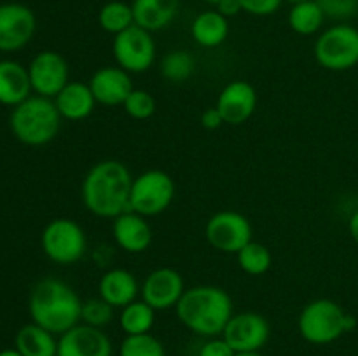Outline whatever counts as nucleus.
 Segmentation results:
<instances>
[{"label":"nucleus","instance_id":"nucleus-23","mask_svg":"<svg viewBox=\"0 0 358 356\" xmlns=\"http://www.w3.org/2000/svg\"><path fill=\"white\" fill-rule=\"evenodd\" d=\"M191 35L196 44L201 47H219L229 35V20L224 17L217 9L203 10L192 20Z\"/></svg>","mask_w":358,"mask_h":356},{"label":"nucleus","instance_id":"nucleus-2","mask_svg":"<svg viewBox=\"0 0 358 356\" xmlns=\"http://www.w3.org/2000/svg\"><path fill=\"white\" fill-rule=\"evenodd\" d=\"M178 321L192 334L220 337L233 316V299L220 286L198 285L187 288L175 307Z\"/></svg>","mask_w":358,"mask_h":356},{"label":"nucleus","instance_id":"nucleus-8","mask_svg":"<svg viewBox=\"0 0 358 356\" xmlns=\"http://www.w3.org/2000/svg\"><path fill=\"white\" fill-rule=\"evenodd\" d=\"M175 198V181L166 171L149 170L133 178L129 209L138 215L156 216L170 208Z\"/></svg>","mask_w":358,"mask_h":356},{"label":"nucleus","instance_id":"nucleus-30","mask_svg":"<svg viewBox=\"0 0 358 356\" xmlns=\"http://www.w3.org/2000/svg\"><path fill=\"white\" fill-rule=\"evenodd\" d=\"M119 356H166V349L152 334L126 335L119 346Z\"/></svg>","mask_w":358,"mask_h":356},{"label":"nucleus","instance_id":"nucleus-33","mask_svg":"<svg viewBox=\"0 0 358 356\" xmlns=\"http://www.w3.org/2000/svg\"><path fill=\"white\" fill-rule=\"evenodd\" d=\"M325 20L348 23L358 14V0H317Z\"/></svg>","mask_w":358,"mask_h":356},{"label":"nucleus","instance_id":"nucleus-12","mask_svg":"<svg viewBox=\"0 0 358 356\" xmlns=\"http://www.w3.org/2000/svg\"><path fill=\"white\" fill-rule=\"evenodd\" d=\"M271 327L262 314L243 311L231 316L222 332V337L236 353L261 351L269 341Z\"/></svg>","mask_w":358,"mask_h":356},{"label":"nucleus","instance_id":"nucleus-13","mask_svg":"<svg viewBox=\"0 0 358 356\" xmlns=\"http://www.w3.org/2000/svg\"><path fill=\"white\" fill-rule=\"evenodd\" d=\"M28 68L31 89L44 98H55L70 82L66 59L56 51H41L34 56Z\"/></svg>","mask_w":358,"mask_h":356},{"label":"nucleus","instance_id":"nucleus-37","mask_svg":"<svg viewBox=\"0 0 358 356\" xmlns=\"http://www.w3.org/2000/svg\"><path fill=\"white\" fill-rule=\"evenodd\" d=\"M215 9L219 10L224 17H227V20L241 13V6L238 0H222L220 3H217Z\"/></svg>","mask_w":358,"mask_h":356},{"label":"nucleus","instance_id":"nucleus-7","mask_svg":"<svg viewBox=\"0 0 358 356\" xmlns=\"http://www.w3.org/2000/svg\"><path fill=\"white\" fill-rule=\"evenodd\" d=\"M41 246L45 257L55 264L73 265L86 255L87 237L76 220L55 218L42 230Z\"/></svg>","mask_w":358,"mask_h":356},{"label":"nucleus","instance_id":"nucleus-11","mask_svg":"<svg viewBox=\"0 0 358 356\" xmlns=\"http://www.w3.org/2000/svg\"><path fill=\"white\" fill-rule=\"evenodd\" d=\"M37 17L24 3H0V51L16 52L34 38Z\"/></svg>","mask_w":358,"mask_h":356},{"label":"nucleus","instance_id":"nucleus-38","mask_svg":"<svg viewBox=\"0 0 358 356\" xmlns=\"http://www.w3.org/2000/svg\"><path fill=\"white\" fill-rule=\"evenodd\" d=\"M348 232H350V236H352V239L358 244V209L357 212H353V215L350 216Z\"/></svg>","mask_w":358,"mask_h":356},{"label":"nucleus","instance_id":"nucleus-31","mask_svg":"<svg viewBox=\"0 0 358 356\" xmlns=\"http://www.w3.org/2000/svg\"><path fill=\"white\" fill-rule=\"evenodd\" d=\"M114 320V307L105 302L101 297L87 299L83 302V311H80V323L90 325L94 328H105Z\"/></svg>","mask_w":358,"mask_h":356},{"label":"nucleus","instance_id":"nucleus-20","mask_svg":"<svg viewBox=\"0 0 358 356\" xmlns=\"http://www.w3.org/2000/svg\"><path fill=\"white\" fill-rule=\"evenodd\" d=\"M52 100L62 119L73 122L87 119L96 107V100H94L90 84L79 82V80H70Z\"/></svg>","mask_w":358,"mask_h":356},{"label":"nucleus","instance_id":"nucleus-19","mask_svg":"<svg viewBox=\"0 0 358 356\" xmlns=\"http://www.w3.org/2000/svg\"><path fill=\"white\" fill-rule=\"evenodd\" d=\"M138 295V279L128 269H110V271L103 272V276L98 281V297L110 304L114 309H122L128 304L135 302Z\"/></svg>","mask_w":358,"mask_h":356},{"label":"nucleus","instance_id":"nucleus-1","mask_svg":"<svg viewBox=\"0 0 358 356\" xmlns=\"http://www.w3.org/2000/svg\"><path fill=\"white\" fill-rule=\"evenodd\" d=\"M133 175L124 163L105 159L93 164L80 185V198L90 213L112 218L129 209Z\"/></svg>","mask_w":358,"mask_h":356},{"label":"nucleus","instance_id":"nucleus-6","mask_svg":"<svg viewBox=\"0 0 358 356\" xmlns=\"http://www.w3.org/2000/svg\"><path fill=\"white\" fill-rule=\"evenodd\" d=\"M313 54L318 65L331 72H346L358 65V28L336 23L315 40Z\"/></svg>","mask_w":358,"mask_h":356},{"label":"nucleus","instance_id":"nucleus-36","mask_svg":"<svg viewBox=\"0 0 358 356\" xmlns=\"http://www.w3.org/2000/svg\"><path fill=\"white\" fill-rule=\"evenodd\" d=\"M224 124V119L220 115V112L217 110V107L206 108L201 114V126L208 131H213V129H219L220 126Z\"/></svg>","mask_w":358,"mask_h":356},{"label":"nucleus","instance_id":"nucleus-26","mask_svg":"<svg viewBox=\"0 0 358 356\" xmlns=\"http://www.w3.org/2000/svg\"><path fill=\"white\" fill-rule=\"evenodd\" d=\"M325 16L322 13L317 0H306V2L294 3L289 13V27L297 35H315L324 27Z\"/></svg>","mask_w":358,"mask_h":356},{"label":"nucleus","instance_id":"nucleus-16","mask_svg":"<svg viewBox=\"0 0 358 356\" xmlns=\"http://www.w3.org/2000/svg\"><path fill=\"white\" fill-rule=\"evenodd\" d=\"M217 110L224 124L240 126L254 115L257 108V91L247 80H231L217 96Z\"/></svg>","mask_w":358,"mask_h":356},{"label":"nucleus","instance_id":"nucleus-15","mask_svg":"<svg viewBox=\"0 0 358 356\" xmlns=\"http://www.w3.org/2000/svg\"><path fill=\"white\" fill-rule=\"evenodd\" d=\"M114 346L103 328L77 323L58 337L56 356H112Z\"/></svg>","mask_w":358,"mask_h":356},{"label":"nucleus","instance_id":"nucleus-32","mask_svg":"<svg viewBox=\"0 0 358 356\" xmlns=\"http://www.w3.org/2000/svg\"><path fill=\"white\" fill-rule=\"evenodd\" d=\"M126 114L136 121H145V119L152 117L156 112V100L152 94L145 89H133L131 94L126 98L122 103Z\"/></svg>","mask_w":358,"mask_h":356},{"label":"nucleus","instance_id":"nucleus-4","mask_svg":"<svg viewBox=\"0 0 358 356\" xmlns=\"http://www.w3.org/2000/svg\"><path fill=\"white\" fill-rule=\"evenodd\" d=\"M9 122L10 131L21 143L42 147L56 138L62 126V115L52 98L35 94L13 108Z\"/></svg>","mask_w":358,"mask_h":356},{"label":"nucleus","instance_id":"nucleus-17","mask_svg":"<svg viewBox=\"0 0 358 356\" xmlns=\"http://www.w3.org/2000/svg\"><path fill=\"white\" fill-rule=\"evenodd\" d=\"M87 84L93 91L96 103L107 105V107L122 105L135 89L131 73L122 70L121 66H101L91 75Z\"/></svg>","mask_w":358,"mask_h":356},{"label":"nucleus","instance_id":"nucleus-9","mask_svg":"<svg viewBox=\"0 0 358 356\" xmlns=\"http://www.w3.org/2000/svg\"><path fill=\"white\" fill-rule=\"evenodd\" d=\"M112 52L117 66L128 73H143L152 68L156 61V42L145 28L133 24L128 30L115 35Z\"/></svg>","mask_w":358,"mask_h":356},{"label":"nucleus","instance_id":"nucleus-22","mask_svg":"<svg viewBox=\"0 0 358 356\" xmlns=\"http://www.w3.org/2000/svg\"><path fill=\"white\" fill-rule=\"evenodd\" d=\"M135 24L154 34L170 27L180 10V0H133Z\"/></svg>","mask_w":358,"mask_h":356},{"label":"nucleus","instance_id":"nucleus-41","mask_svg":"<svg viewBox=\"0 0 358 356\" xmlns=\"http://www.w3.org/2000/svg\"><path fill=\"white\" fill-rule=\"evenodd\" d=\"M203 2H206V3H210V6L215 7L217 3H220V2H222V0H203Z\"/></svg>","mask_w":358,"mask_h":356},{"label":"nucleus","instance_id":"nucleus-25","mask_svg":"<svg viewBox=\"0 0 358 356\" xmlns=\"http://www.w3.org/2000/svg\"><path fill=\"white\" fill-rule=\"evenodd\" d=\"M154 321H156V311L142 299L128 304L119 313V327L126 335L150 334Z\"/></svg>","mask_w":358,"mask_h":356},{"label":"nucleus","instance_id":"nucleus-18","mask_svg":"<svg viewBox=\"0 0 358 356\" xmlns=\"http://www.w3.org/2000/svg\"><path fill=\"white\" fill-rule=\"evenodd\" d=\"M112 234L115 244L128 253H143L149 250L154 239L149 220L131 209L115 216L112 223Z\"/></svg>","mask_w":358,"mask_h":356},{"label":"nucleus","instance_id":"nucleus-35","mask_svg":"<svg viewBox=\"0 0 358 356\" xmlns=\"http://www.w3.org/2000/svg\"><path fill=\"white\" fill-rule=\"evenodd\" d=\"M236 351L231 348L226 342V339L220 335V337H212L205 342V344L199 348L198 356H234Z\"/></svg>","mask_w":358,"mask_h":356},{"label":"nucleus","instance_id":"nucleus-29","mask_svg":"<svg viewBox=\"0 0 358 356\" xmlns=\"http://www.w3.org/2000/svg\"><path fill=\"white\" fill-rule=\"evenodd\" d=\"M159 70L164 80L171 84H182L191 79L196 70V61L191 52L175 49V51L164 54V58L161 59Z\"/></svg>","mask_w":358,"mask_h":356},{"label":"nucleus","instance_id":"nucleus-5","mask_svg":"<svg viewBox=\"0 0 358 356\" xmlns=\"http://www.w3.org/2000/svg\"><path fill=\"white\" fill-rule=\"evenodd\" d=\"M355 316L346 313L338 302L331 299H317L308 302L297 318V330L301 337L315 346H327L341 335L355 330Z\"/></svg>","mask_w":358,"mask_h":356},{"label":"nucleus","instance_id":"nucleus-40","mask_svg":"<svg viewBox=\"0 0 358 356\" xmlns=\"http://www.w3.org/2000/svg\"><path fill=\"white\" fill-rule=\"evenodd\" d=\"M234 356H264V355H261L259 351H250V353H236Z\"/></svg>","mask_w":358,"mask_h":356},{"label":"nucleus","instance_id":"nucleus-14","mask_svg":"<svg viewBox=\"0 0 358 356\" xmlns=\"http://www.w3.org/2000/svg\"><path fill=\"white\" fill-rule=\"evenodd\" d=\"M185 290L184 278L177 269L159 267L145 276L140 285V299L154 311L175 309Z\"/></svg>","mask_w":358,"mask_h":356},{"label":"nucleus","instance_id":"nucleus-10","mask_svg":"<svg viewBox=\"0 0 358 356\" xmlns=\"http://www.w3.org/2000/svg\"><path fill=\"white\" fill-rule=\"evenodd\" d=\"M205 236L210 246L217 251L236 255L252 241V223L241 213L224 209L210 216L205 227Z\"/></svg>","mask_w":358,"mask_h":356},{"label":"nucleus","instance_id":"nucleus-28","mask_svg":"<svg viewBox=\"0 0 358 356\" xmlns=\"http://www.w3.org/2000/svg\"><path fill=\"white\" fill-rule=\"evenodd\" d=\"M238 265L248 276H262L271 269L273 255L268 246L252 239L236 253Z\"/></svg>","mask_w":358,"mask_h":356},{"label":"nucleus","instance_id":"nucleus-39","mask_svg":"<svg viewBox=\"0 0 358 356\" xmlns=\"http://www.w3.org/2000/svg\"><path fill=\"white\" fill-rule=\"evenodd\" d=\"M0 356H23L16 348H7L0 351Z\"/></svg>","mask_w":358,"mask_h":356},{"label":"nucleus","instance_id":"nucleus-34","mask_svg":"<svg viewBox=\"0 0 358 356\" xmlns=\"http://www.w3.org/2000/svg\"><path fill=\"white\" fill-rule=\"evenodd\" d=\"M241 6V13L252 14V16H271L280 9L283 0H238Z\"/></svg>","mask_w":358,"mask_h":356},{"label":"nucleus","instance_id":"nucleus-27","mask_svg":"<svg viewBox=\"0 0 358 356\" xmlns=\"http://www.w3.org/2000/svg\"><path fill=\"white\" fill-rule=\"evenodd\" d=\"M98 23L101 30L107 34L119 35L121 31L128 30L129 27L135 24V16H133L131 3H126L122 0H112L107 2L98 13Z\"/></svg>","mask_w":358,"mask_h":356},{"label":"nucleus","instance_id":"nucleus-42","mask_svg":"<svg viewBox=\"0 0 358 356\" xmlns=\"http://www.w3.org/2000/svg\"><path fill=\"white\" fill-rule=\"evenodd\" d=\"M287 2H290V3H299V2H306V0H287Z\"/></svg>","mask_w":358,"mask_h":356},{"label":"nucleus","instance_id":"nucleus-3","mask_svg":"<svg viewBox=\"0 0 358 356\" xmlns=\"http://www.w3.org/2000/svg\"><path fill=\"white\" fill-rule=\"evenodd\" d=\"M83 300L72 286L56 278L35 283L28 297V313L34 323L51 334L62 335L80 323Z\"/></svg>","mask_w":358,"mask_h":356},{"label":"nucleus","instance_id":"nucleus-24","mask_svg":"<svg viewBox=\"0 0 358 356\" xmlns=\"http://www.w3.org/2000/svg\"><path fill=\"white\" fill-rule=\"evenodd\" d=\"M14 348L23 356H56L58 339L55 334L31 321L16 332Z\"/></svg>","mask_w":358,"mask_h":356},{"label":"nucleus","instance_id":"nucleus-21","mask_svg":"<svg viewBox=\"0 0 358 356\" xmlns=\"http://www.w3.org/2000/svg\"><path fill=\"white\" fill-rule=\"evenodd\" d=\"M31 82L28 68L14 59L0 61V103L16 107L31 96Z\"/></svg>","mask_w":358,"mask_h":356}]
</instances>
